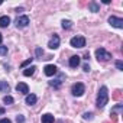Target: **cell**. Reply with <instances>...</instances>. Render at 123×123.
Returning <instances> with one entry per match:
<instances>
[{"mask_svg": "<svg viewBox=\"0 0 123 123\" xmlns=\"http://www.w3.org/2000/svg\"><path fill=\"white\" fill-rule=\"evenodd\" d=\"M109 101V93H107V87H101L98 90V96H97V107L98 109H103Z\"/></svg>", "mask_w": 123, "mask_h": 123, "instance_id": "obj_1", "label": "cell"}, {"mask_svg": "<svg viewBox=\"0 0 123 123\" xmlns=\"http://www.w3.org/2000/svg\"><path fill=\"white\" fill-rule=\"evenodd\" d=\"M84 91H86V87H84V84H83V83H77V84H74V86H73V88H71V93H73V96H75V97L83 96V94H84Z\"/></svg>", "mask_w": 123, "mask_h": 123, "instance_id": "obj_2", "label": "cell"}, {"mask_svg": "<svg viewBox=\"0 0 123 123\" xmlns=\"http://www.w3.org/2000/svg\"><path fill=\"white\" fill-rule=\"evenodd\" d=\"M96 56H97V59H98V61H109V59L111 58V54H110V52H107L106 49L100 48V49H97V51H96Z\"/></svg>", "mask_w": 123, "mask_h": 123, "instance_id": "obj_3", "label": "cell"}, {"mask_svg": "<svg viewBox=\"0 0 123 123\" xmlns=\"http://www.w3.org/2000/svg\"><path fill=\"white\" fill-rule=\"evenodd\" d=\"M70 43H71L73 48H84L86 46V39L83 36H74Z\"/></svg>", "mask_w": 123, "mask_h": 123, "instance_id": "obj_4", "label": "cell"}, {"mask_svg": "<svg viewBox=\"0 0 123 123\" xmlns=\"http://www.w3.org/2000/svg\"><path fill=\"white\" fill-rule=\"evenodd\" d=\"M109 23H110L111 26H114V28H119V29L123 28V19L116 18V16H110V18H109Z\"/></svg>", "mask_w": 123, "mask_h": 123, "instance_id": "obj_5", "label": "cell"}, {"mask_svg": "<svg viewBox=\"0 0 123 123\" xmlns=\"http://www.w3.org/2000/svg\"><path fill=\"white\" fill-rule=\"evenodd\" d=\"M28 23H29V18L28 16H20V18L16 19V26L18 28H25V26H28Z\"/></svg>", "mask_w": 123, "mask_h": 123, "instance_id": "obj_6", "label": "cell"}, {"mask_svg": "<svg viewBox=\"0 0 123 123\" xmlns=\"http://www.w3.org/2000/svg\"><path fill=\"white\" fill-rule=\"evenodd\" d=\"M43 71H45V75H48V77H52V75H55L56 74V67L55 65H46L45 68H43Z\"/></svg>", "mask_w": 123, "mask_h": 123, "instance_id": "obj_7", "label": "cell"}, {"mask_svg": "<svg viewBox=\"0 0 123 123\" xmlns=\"http://www.w3.org/2000/svg\"><path fill=\"white\" fill-rule=\"evenodd\" d=\"M48 46H49L51 49H56V48L59 46V36H58V35H54V38L49 41Z\"/></svg>", "mask_w": 123, "mask_h": 123, "instance_id": "obj_8", "label": "cell"}, {"mask_svg": "<svg viewBox=\"0 0 123 123\" xmlns=\"http://www.w3.org/2000/svg\"><path fill=\"white\" fill-rule=\"evenodd\" d=\"M16 91H19V93H22V94H28V93H29V87H28L25 83H19V84L16 86Z\"/></svg>", "mask_w": 123, "mask_h": 123, "instance_id": "obj_9", "label": "cell"}, {"mask_svg": "<svg viewBox=\"0 0 123 123\" xmlns=\"http://www.w3.org/2000/svg\"><path fill=\"white\" fill-rule=\"evenodd\" d=\"M78 65H80V56H78V55L71 56V58H70V67L75 68V67H78Z\"/></svg>", "mask_w": 123, "mask_h": 123, "instance_id": "obj_10", "label": "cell"}, {"mask_svg": "<svg viewBox=\"0 0 123 123\" xmlns=\"http://www.w3.org/2000/svg\"><path fill=\"white\" fill-rule=\"evenodd\" d=\"M62 80H64V74H59V77H58L55 81H51V86H54L55 88H58V87L61 86V83H62Z\"/></svg>", "mask_w": 123, "mask_h": 123, "instance_id": "obj_11", "label": "cell"}, {"mask_svg": "<svg viewBox=\"0 0 123 123\" xmlns=\"http://www.w3.org/2000/svg\"><path fill=\"white\" fill-rule=\"evenodd\" d=\"M9 23H10V18L9 16H2V18H0V26H2V28L9 26Z\"/></svg>", "mask_w": 123, "mask_h": 123, "instance_id": "obj_12", "label": "cell"}, {"mask_svg": "<svg viewBox=\"0 0 123 123\" xmlns=\"http://www.w3.org/2000/svg\"><path fill=\"white\" fill-rule=\"evenodd\" d=\"M35 103H36V96H35V94H28V96H26V104L32 106V104H35Z\"/></svg>", "mask_w": 123, "mask_h": 123, "instance_id": "obj_13", "label": "cell"}, {"mask_svg": "<svg viewBox=\"0 0 123 123\" xmlns=\"http://www.w3.org/2000/svg\"><path fill=\"white\" fill-rule=\"evenodd\" d=\"M42 123H54V116L49 114V113L43 114L42 116Z\"/></svg>", "mask_w": 123, "mask_h": 123, "instance_id": "obj_14", "label": "cell"}, {"mask_svg": "<svg viewBox=\"0 0 123 123\" xmlns=\"http://www.w3.org/2000/svg\"><path fill=\"white\" fill-rule=\"evenodd\" d=\"M122 98H123V93H122V90H116V91L113 93V100L120 101Z\"/></svg>", "mask_w": 123, "mask_h": 123, "instance_id": "obj_15", "label": "cell"}, {"mask_svg": "<svg viewBox=\"0 0 123 123\" xmlns=\"http://www.w3.org/2000/svg\"><path fill=\"white\" fill-rule=\"evenodd\" d=\"M35 70H36V67H29V68H26V70L23 71V75H25V77H31V75H33Z\"/></svg>", "mask_w": 123, "mask_h": 123, "instance_id": "obj_16", "label": "cell"}, {"mask_svg": "<svg viewBox=\"0 0 123 123\" xmlns=\"http://www.w3.org/2000/svg\"><path fill=\"white\" fill-rule=\"evenodd\" d=\"M0 91H9V84L6 81H0Z\"/></svg>", "mask_w": 123, "mask_h": 123, "instance_id": "obj_17", "label": "cell"}, {"mask_svg": "<svg viewBox=\"0 0 123 123\" xmlns=\"http://www.w3.org/2000/svg\"><path fill=\"white\" fill-rule=\"evenodd\" d=\"M88 7H90V10H91V12H98V5H97V3H94V2H91V3L88 5Z\"/></svg>", "mask_w": 123, "mask_h": 123, "instance_id": "obj_18", "label": "cell"}, {"mask_svg": "<svg viewBox=\"0 0 123 123\" xmlns=\"http://www.w3.org/2000/svg\"><path fill=\"white\" fill-rule=\"evenodd\" d=\"M71 26H73V22H71V20H65V19L62 20V28H64V29H70Z\"/></svg>", "mask_w": 123, "mask_h": 123, "instance_id": "obj_19", "label": "cell"}, {"mask_svg": "<svg viewBox=\"0 0 123 123\" xmlns=\"http://www.w3.org/2000/svg\"><path fill=\"white\" fill-rule=\"evenodd\" d=\"M122 110H123V106H122V104H117V106H114V107L111 109V113H116V114H117V111L120 113Z\"/></svg>", "mask_w": 123, "mask_h": 123, "instance_id": "obj_20", "label": "cell"}, {"mask_svg": "<svg viewBox=\"0 0 123 123\" xmlns=\"http://www.w3.org/2000/svg\"><path fill=\"white\" fill-rule=\"evenodd\" d=\"M3 101H5L6 104H12V103H13V97H12V96H5Z\"/></svg>", "mask_w": 123, "mask_h": 123, "instance_id": "obj_21", "label": "cell"}, {"mask_svg": "<svg viewBox=\"0 0 123 123\" xmlns=\"http://www.w3.org/2000/svg\"><path fill=\"white\" fill-rule=\"evenodd\" d=\"M110 116H111V123H116L117 119H119V117H117L119 114H116V113H110Z\"/></svg>", "mask_w": 123, "mask_h": 123, "instance_id": "obj_22", "label": "cell"}, {"mask_svg": "<svg viewBox=\"0 0 123 123\" xmlns=\"http://www.w3.org/2000/svg\"><path fill=\"white\" fill-rule=\"evenodd\" d=\"M7 54V46H0V55H6Z\"/></svg>", "mask_w": 123, "mask_h": 123, "instance_id": "obj_23", "label": "cell"}, {"mask_svg": "<svg viewBox=\"0 0 123 123\" xmlns=\"http://www.w3.org/2000/svg\"><path fill=\"white\" fill-rule=\"evenodd\" d=\"M32 59H33V58H29V59H26L25 62H22V65H20V67H22V68H23V67H26L28 64H31V62H32Z\"/></svg>", "mask_w": 123, "mask_h": 123, "instance_id": "obj_24", "label": "cell"}, {"mask_svg": "<svg viewBox=\"0 0 123 123\" xmlns=\"http://www.w3.org/2000/svg\"><path fill=\"white\" fill-rule=\"evenodd\" d=\"M116 67H117V70H123V64H122V61H117V62H116Z\"/></svg>", "mask_w": 123, "mask_h": 123, "instance_id": "obj_25", "label": "cell"}, {"mask_svg": "<svg viewBox=\"0 0 123 123\" xmlns=\"http://www.w3.org/2000/svg\"><path fill=\"white\" fill-rule=\"evenodd\" d=\"M91 117H93L91 113H84V119H86V120H88V119H91Z\"/></svg>", "mask_w": 123, "mask_h": 123, "instance_id": "obj_26", "label": "cell"}, {"mask_svg": "<svg viewBox=\"0 0 123 123\" xmlns=\"http://www.w3.org/2000/svg\"><path fill=\"white\" fill-rule=\"evenodd\" d=\"M16 122H18V123H23V122H25V119H23V116H18V119H16Z\"/></svg>", "mask_w": 123, "mask_h": 123, "instance_id": "obj_27", "label": "cell"}, {"mask_svg": "<svg viewBox=\"0 0 123 123\" xmlns=\"http://www.w3.org/2000/svg\"><path fill=\"white\" fill-rule=\"evenodd\" d=\"M83 68H84V71H86V73H88V71H90V65H88V64H84V67H83Z\"/></svg>", "mask_w": 123, "mask_h": 123, "instance_id": "obj_28", "label": "cell"}, {"mask_svg": "<svg viewBox=\"0 0 123 123\" xmlns=\"http://www.w3.org/2000/svg\"><path fill=\"white\" fill-rule=\"evenodd\" d=\"M0 123H12L9 119H2V120H0Z\"/></svg>", "mask_w": 123, "mask_h": 123, "instance_id": "obj_29", "label": "cell"}, {"mask_svg": "<svg viewBox=\"0 0 123 123\" xmlns=\"http://www.w3.org/2000/svg\"><path fill=\"white\" fill-rule=\"evenodd\" d=\"M42 54H43V52H42V49H41V48H38V49H36V55L39 56V55H42Z\"/></svg>", "mask_w": 123, "mask_h": 123, "instance_id": "obj_30", "label": "cell"}, {"mask_svg": "<svg viewBox=\"0 0 123 123\" xmlns=\"http://www.w3.org/2000/svg\"><path fill=\"white\" fill-rule=\"evenodd\" d=\"M16 12H18V13H19V12H23V7H18V9H16Z\"/></svg>", "mask_w": 123, "mask_h": 123, "instance_id": "obj_31", "label": "cell"}, {"mask_svg": "<svg viewBox=\"0 0 123 123\" xmlns=\"http://www.w3.org/2000/svg\"><path fill=\"white\" fill-rule=\"evenodd\" d=\"M0 114H5V109H0Z\"/></svg>", "mask_w": 123, "mask_h": 123, "instance_id": "obj_32", "label": "cell"}, {"mask_svg": "<svg viewBox=\"0 0 123 123\" xmlns=\"http://www.w3.org/2000/svg\"><path fill=\"white\" fill-rule=\"evenodd\" d=\"M2 39H3V38H2V33H0V43H2Z\"/></svg>", "mask_w": 123, "mask_h": 123, "instance_id": "obj_33", "label": "cell"}, {"mask_svg": "<svg viewBox=\"0 0 123 123\" xmlns=\"http://www.w3.org/2000/svg\"><path fill=\"white\" fill-rule=\"evenodd\" d=\"M104 123H111V122H104Z\"/></svg>", "mask_w": 123, "mask_h": 123, "instance_id": "obj_34", "label": "cell"}, {"mask_svg": "<svg viewBox=\"0 0 123 123\" xmlns=\"http://www.w3.org/2000/svg\"><path fill=\"white\" fill-rule=\"evenodd\" d=\"M0 5H2V2H0Z\"/></svg>", "mask_w": 123, "mask_h": 123, "instance_id": "obj_35", "label": "cell"}]
</instances>
